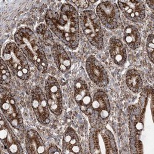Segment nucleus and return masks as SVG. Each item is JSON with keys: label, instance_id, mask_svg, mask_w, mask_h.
<instances>
[{"label": "nucleus", "instance_id": "f257e3e1", "mask_svg": "<svg viewBox=\"0 0 154 154\" xmlns=\"http://www.w3.org/2000/svg\"><path fill=\"white\" fill-rule=\"evenodd\" d=\"M45 21L48 27L64 45L73 50L77 48L80 42V18L72 5H62L59 13L48 10Z\"/></svg>", "mask_w": 154, "mask_h": 154}, {"label": "nucleus", "instance_id": "f03ea898", "mask_svg": "<svg viewBox=\"0 0 154 154\" xmlns=\"http://www.w3.org/2000/svg\"><path fill=\"white\" fill-rule=\"evenodd\" d=\"M16 45L22 52L41 73L48 70V63L45 51L33 31L26 27L19 29L14 34Z\"/></svg>", "mask_w": 154, "mask_h": 154}, {"label": "nucleus", "instance_id": "7ed1b4c3", "mask_svg": "<svg viewBox=\"0 0 154 154\" xmlns=\"http://www.w3.org/2000/svg\"><path fill=\"white\" fill-rule=\"evenodd\" d=\"M149 89L141 94L137 104L129 109V129L130 132V148L131 153H143V144L140 140L144 128V117Z\"/></svg>", "mask_w": 154, "mask_h": 154}, {"label": "nucleus", "instance_id": "20e7f679", "mask_svg": "<svg viewBox=\"0 0 154 154\" xmlns=\"http://www.w3.org/2000/svg\"><path fill=\"white\" fill-rule=\"evenodd\" d=\"M3 59L17 78L23 81L29 79L30 69L28 60L16 43L11 42L6 45Z\"/></svg>", "mask_w": 154, "mask_h": 154}, {"label": "nucleus", "instance_id": "39448f33", "mask_svg": "<svg viewBox=\"0 0 154 154\" xmlns=\"http://www.w3.org/2000/svg\"><path fill=\"white\" fill-rule=\"evenodd\" d=\"M79 18L81 28L89 42L102 50L104 48V33L96 14L93 11H84Z\"/></svg>", "mask_w": 154, "mask_h": 154}, {"label": "nucleus", "instance_id": "423d86ee", "mask_svg": "<svg viewBox=\"0 0 154 154\" xmlns=\"http://www.w3.org/2000/svg\"><path fill=\"white\" fill-rule=\"evenodd\" d=\"M89 150L91 153H117L118 149L113 133L106 126L91 128L89 136Z\"/></svg>", "mask_w": 154, "mask_h": 154}, {"label": "nucleus", "instance_id": "0eeeda50", "mask_svg": "<svg viewBox=\"0 0 154 154\" xmlns=\"http://www.w3.org/2000/svg\"><path fill=\"white\" fill-rule=\"evenodd\" d=\"M110 115L109 97L104 91L99 90L94 95L90 112L88 115L91 128H100L106 126Z\"/></svg>", "mask_w": 154, "mask_h": 154}, {"label": "nucleus", "instance_id": "6e6552de", "mask_svg": "<svg viewBox=\"0 0 154 154\" xmlns=\"http://www.w3.org/2000/svg\"><path fill=\"white\" fill-rule=\"evenodd\" d=\"M1 108L3 114L11 126L19 131L23 130V121L21 112L11 93L2 87Z\"/></svg>", "mask_w": 154, "mask_h": 154}, {"label": "nucleus", "instance_id": "1a4fd4ad", "mask_svg": "<svg viewBox=\"0 0 154 154\" xmlns=\"http://www.w3.org/2000/svg\"><path fill=\"white\" fill-rule=\"evenodd\" d=\"M100 22L109 30L117 29L120 24V12L118 5L112 1L100 2L96 8Z\"/></svg>", "mask_w": 154, "mask_h": 154}, {"label": "nucleus", "instance_id": "9d476101", "mask_svg": "<svg viewBox=\"0 0 154 154\" xmlns=\"http://www.w3.org/2000/svg\"><path fill=\"white\" fill-rule=\"evenodd\" d=\"M45 91L49 110L59 116L62 112V96L59 83L54 76L48 77L45 82Z\"/></svg>", "mask_w": 154, "mask_h": 154}, {"label": "nucleus", "instance_id": "9b49d317", "mask_svg": "<svg viewBox=\"0 0 154 154\" xmlns=\"http://www.w3.org/2000/svg\"><path fill=\"white\" fill-rule=\"evenodd\" d=\"M32 107L38 122L47 125L50 122L49 108L41 88L35 86L32 91Z\"/></svg>", "mask_w": 154, "mask_h": 154}, {"label": "nucleus", "instance_id": "f8f14e48", "mask_svg": "<svg viewBox=\"0 0 154 154\" xmlns=\"http://www.w3.org/2000/svg\"><path fill=\"white\" fill-rule=\"evenodd\" d=\"M10 123L3 115L0 120V139L5 148L9 153H23V151L20 141L12 131Z\"/></svg>", "mask_w": 154, "mask_h": 154}, {"label": "nucleus", "instance_id": "ddd939ff", "mask_svg": "<svg viewBox=\"0 0 154 154\" xmlns=\"http://www.w3.org/2000/svg\"><path fill=\"white\" fill-rule=\"evenodd\" d=\"M86 70L89 79L97 86L104 88L108 85L107 73L103 65L94 56H89L86 59Z\"/></svg>", "mask_w": 154, "mask_h": 154}, {"label": "nucleus", "instance_id": "4468645a", "mask_svg": "<svg viewBox=\"0 0 154 154\" xmlns=\"http://www.w3.org/2000/svg\"><path fill=\"white\" fill-rule=\"evenodd\" d=\"M118 5L123 15L133 22H142L145 18L146 8L144 3L140 1H119Z\"/></svg>", "mask_w": 154, "mask_h": 154}, {"label": "nucleus", "instance_id": "2eb2a0df", "mask_svg": "<svg viewBox=\"0 0 154 154\" xmlns=\"http://www.w3.org/2000/svg\"><path fill=\"white\" fill-rule=\"evenodd\" d=\"M74 98L81 111L88 116L92 98L86 83L82 79H77L74 83Z\"/></svg>", "mask_w": 154, "mask_h": 154}, {"label": "nucleus", "instance_id": "dca6fc26", "mask_svg": "<svg viewBox=\"0 0 154 154\" xmlns=\"http://www.w3.org/2000/svg\"><path fill=\"white\" fill-rule=\"evenodd\" d=\"M62 152L63 153H82L79 137L71 127H68L63 134Z\"/></svg>", "mask_w": 154, "mask_h": 154}, {"label": "nucleus", "instance_id": "f3484780", "mask_svg": "<svg viewBox=\"0 0 154 154\" xmlns=\"http://www.w3.org/2000/svg\"><path fill=\"white\" fill-rule=\"evenodd\" d=\"M109 51L110 56L115 64L122 66L125 63L127 54L125 46L118 38L113 36L109 41Z\"/></svg>", "mask_w": 154, "mask_h": 154}, {"label": "nucleus", "instance_id": "a211bd4d", "mask_svg": "<svg viewBox=\"0 0 154 154\" xmlns=\"http://www.w3.org/2000/svg\"><path fill=\"white\" fill-rule=\"evenodd\" d=\"M51 54L54 63L60 72L66 73L70 69L71 60L66 50L60 45L54 43L51 47Z\"/></svg>", "mask_w": 154, "mask_h": 154}, {"label": "nucleus", "instance_id": "6ab92c4d", "mask_svg": "<svg viewBox=\"0 0 154 154\" xmlns=\"http://www.w3.org/2000/svg\"><path fill=\"white\" fill-rule=\"evenodd\" d=\"M25 147L28 153H42L45 152V145L43 140L36 130L30 129L25 136Z\"/></svg>", "mask_w": 154, "mask_h": 154}, {"label": "nucleus", "instance_id": "aec40b11", "mask_svg": "<svg viewBox=\"0 0 154 154\" xmlns=\"http://www.w3.org/2000/svg\"><path fill=\"white\" fill-rule=\"evenodd\" d=\"M123 38L126 45L134 50L140 45V35L138 29L133 25H128L123 32Z\"/></svg>", "mask_w": 154, "mask_h": 154}, {"label": "nucleus", "instance_id": "412c9836", "mask_svg": "<svg viewBox=\"0 0 154 154\" xmlns=\"http://www.w3.org/2000/svg\"><path fill=\"white\" fill-rule=\"evenodd\" d=\"M126 82L128 87L134 93H139L142 91L143 82L142 78L136 69H130L126 75Z\"/></svg>", "mask_w": 154, "mask_h": 154}, {"label": "nucleus", "instance_id": "4be33fe9", "mask_svg": "<svg viewBox=\"0 0 154 154\" xmlns=\"http://www.w3.org/2000/svg\"><path fill=\"white\" fill-rule=\"evenodd\" d=\"M1 83L3 85H9L11 80V75L9 68L3 59L1 60Z\"/></svg>", "mask_w": 154, "mask_h": 154}, {"label": "nucleus", "instance_id": "5701e85b", "mask_svg": "<svg viewBox=\"0 0 154 154\" xmlns=\"http://www.w3.org/2000/svg\"><path fill=\"white\" fill-rule=\"evenodd\" d=\"M146 51L147 55L152 62H153V51H154V43H153V35L150 34L147 39L146 42Z\"/></svg>", "mask_w": 154, "mask_h": 154}, {"label": "nucleus", "instance_id": "b1692460", "mask_svg": "<svg viewBox=\"0 0 154 154\" xmlns=\"http://www.w3.org/2000/svg\"><path fill=\"white\" fill-rule=\"evenodd\" d=\"M36 32L38 34H39L43 37H44L45 39L46 40H48V38H50V32L48 30V29L45 27V25H44L43 24H41L38 27V28L36 29Z\"/></svg>", "mask_w": 154, "mask_h": 154}, {"label": "nucleus", "instance_id": "393cba45", "mask_svg": "<svg viewBox=\"0 0 154 154\" xmlns=\"http://www.w3.org/2000/svg\"><path fill=\"white\" fill-rule=\"evenodd\" d=\"M73 4H75L79 8L86 9L89 5V2L86 0H79V1H72Z\"/></svg>", "mask_w": 154, "mask_h": 154}, {"label": "nucleus", "instance_id": "a878e982", "mask_svg": "<svg viewBox=\"0 0 154 154\" xmlns=\"http://www.w3.org/2000/svg\"><path fill=\"white\" fill-rule=\"evenodd\" d=\"M48 153H62L60 149L55 145H51L48 150Z\"/></svg>", "mask_w": 154, "mask_h": 154}, {"label": "nucleus", "instance_id": "bb28decb", "mask_svg": "<svg viewBox=\"0 0 154 154\" xmlns=\"http://www.w3.org/2000/svg\"><path fill=\"white\" fill-rule=\"evenodd\" d=\"M148 4L149 6L152 9H153V3H154V1L153 0V1H147L146 2Z\"/></svg>", "mask_w": 154, "mask_h": 154}]
</instances>
